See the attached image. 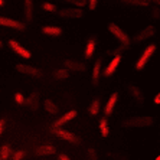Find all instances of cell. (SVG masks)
I'll list each match as a JSON object with an SVG mask.
<instances>
[{"label":"cell","instance_id":"cell-5","mask_svg":"<svg viewBox=\"0 0 160 160\" xmlns=\"http://www.w3.org/2000/svg\"><path fill=\"white\" fill-rule=\"evenodd\" d=\"M126 88H127V91H128V94H130V97L133 98V101L136 102V105L143 107V105H144V100H146L143 89L138 85L133 84V82H128V84L126 85Z\"/></svg>","mask_w":160,"mask_h":160},{"label":"cell","instance_id":"cell-21","mask_svg":"<svg viewBox=\"0 0 160 160\" xmlns=\"http://www.w3.org/2000/svg\"><path fill=\"white\" fill-rule=\"evenodd\" d=\"M42 33L46 36H61L62 29L59 26H43L42 28Z\"/></svg>","mask_w":160,"mask_h":160},{"label":"cell","instance_id":"cell-31","mask_svg":"<svg viewBox=\"0 0 160 160\" xmlns=\"http://www.w3.org/2000/svg\"><path fill=\"white\" fill-rule=\"evenodd\" d=\"M150 18L154 19V20H159V19H160V8H159V6L152 8V10H150Z\"/></svg>","mask_w":160,"mask_h":160},{"label":"cell","instance_id":"cell-35","mask_svg":"<svg viewBox=\"0 0 160 160\" xmlns=\"http://www.w3.org/2000/svg\"><path fill=\"white\" fill-rule=\"evenodd\" d=\"M4 128H6V121L2 118L0 120V137H2V134L4 133Z\"/></svg>","mask_w":160,"mask_h":160},{"label":"cell","instance_id":"cell-32","mask_svg":"<svg viewBox=\"0 0 160 160\" xmlns=\"http://www.w3.org/2000/svg\"><path fill=\"white\" fill-rule=\"evenodd\" d=\"M13 98H15V102H16V104H19V105L25 104V95H23L22 92H16Z\"/></svg>","mask_w":160,"mask_h":160},{"label":"cell","instance_id":"cell-41","mask_svg":"<svg viewBox=\"0 0 160 160\" xmlns=\"http://www.w3.org/2000/svg\"><path fill=\"white\" fill-rule=\"evenodd\" d=\"M156 160H160V156H159V157H157V159H156Z\"/></svg>","mask_w":160,"mask_h":160},{"label":"cell","instance_id":"cell-2","mask_svg":"<svg viewBox=\"0 0 160 160\" xmlns=\"http://www.w3.org/2000/svg\"><path fill=\"white\" fill-rule=\"evenodd\" d=\"M156 51H157V46L154 43L147 45L144 51L140 53V56H138V59L136 61V63H134V69H136V71H143V69L147 67L149 61L153 58V55L156 53Z\"/></svg>","mask_w":160,"mask_h":160},{"label":"cell","instance_id":"cell-18","mask_svg":"<svg viewBox=\"0 0 160 160\" xmlns=\"http://www.w3.org/2000/svg\"><path fill=\"white\" fill-rule=\"evenodd\" d=\"M117 101H118V92H112L111 95H110V98L107 100V102H105V107H104L105 116L104 117H108L112 111H114V107H116Z\"/></svg>","mask_w":160,"mask_h":160},{"label":"cell","instance_id":"cell-23","mask_svg":"<svg viewBox=\"0 0 160 160\" xmlns=\"http://www.w3.org/2000/svg\"><path fill=\"white\" fill-rule=\"evenodd\" d=\"M98 128H100V133L102 137H108V134H110V128H108V120L107 117H102L100 120V123H98Z\"/></svg>","mask_w":160,"mask_h":160},{"label":"cell","instance_id":"cell-4","mask_svg":"<svg viewBox=\"0 0 160 160\" xmlns=\"http://www.w3.org/2000/svg\"><path fill=\"white\" fill-rule=\"evenodd\" d=\"M51 131H52V134L55 137L61 138V140H63V142H67V143H71V144H79L81 143V138L77 134H74L72 131L65 130V128H53L52 127Z\"/></svg>","mask_w":160,"mask_h":160},{"label":"cell","instance_id":"cell-3","mask_svg":"<svg viewBox=\"0 0 160 160\" xmlns=\"http://www.w3.org/2000/svg\"><path fill=\"white\" fill-rule=\"evenodd\" d=\"M107 29H108V32H110L112 36L116 38V41L118 42V45H128V46H130L131 38L128 36V33H127L126 30L121 29V28H120L117 23L110 22L107 25Z\"/></svg>","mask_w":160,"mask_h":160},{"label":"cell","instance_id":"cell-34","mask_svg":"<svg viewBox=\"0 0 160 160\" xmlns=\"http://www.w3.org/2000/svg\"><path fill=\"white\" fill-rule=\"evenodd\" d=\"M88 9L89 10H95L97 9V4H98V0H88Z\"/></svg>","mask_w":160,"mask_h":160},{"label":"cell","instance_id":"cell-26","mask_svg":"<svg viewBox=\"0 0 160 160\" xmlns=\"http://www.w3.org/2000/svg\"><path fill=\"white\" fill-rule=\"evenodd\" d=\"M100 108H101V102H100V100L98 98H95V100L91 102V105H89V108H88V111H89V116H92V117H95L100 112Z\"/></svg>","mask_w":160,"mask_h":160},{"label":"cell","instance_id":"cell-29","mask_svg":"<svg viewBox=\"0 0 160 160\" xmlns=\"http://www.w3.org/2000/svg\"><path fill=\"white\" fill-rule=\"evenodd\" d=\"M26 157V153H25V150H16V152L12 153V160H23Z\"/></svg>","mask_w":160,"mask_h":160},{"label":"cell","instance_id":"cell-40","mask_svg":"<svg viewBox=\"0 0 160 160\" xmlns=\"http://www.w3.org/2000/svg\"><path fill=\"white\" fill-rule=\"evenodd\" d=\"M159 142H160V131H159Z\"/></svg>","mask_w":160,"mask_h":160},{"label":"cell","instance_id":"cell-19","mask_svg":"<svg viewBox=\"0 0 160 160\" xmlns=\"http://www.w3.org/2000/svg\"><path fill=\"white\" fill-rule=\"evenodd\" d=\"M25 105L30 111H38V108H39V94L32 92L28 98H25Z\"/></svg>","mask_w":160,"mask_h":160},{"label":"cell","instance_id":"cell-37","mask_svg":"<svg viewBox=\"0 0 160 160\" xmlns=\"http://www.w3.org/2000/svg\"><path fill=\"white\" fill-rule=\"evenodd\" d=\"M153 101H154V104H156V105H160V92L157 94L156 97H154V100H153Z\"/></svg>","mask_w":160,"mask_h":160},{"label":"cell","instance_id":"cell-1","mask_svg":"<svg viewBox=\"0 0 160 160\" xmlns=\"http://www.w3.org/2000/svg\"><path fill=\"white\" fill-rule=\"evenodd\" d=\"M154 123H156L154 117L136 116V117H128V118L123 120L121 126L127 127V128H147V127L154 126Z\"/></svg>","mask_w":160,"mask_h":160},{"label":"cell","instance_id":"cell-24","mask_svg":"<svg viewBox=\"0 0 160 160\" xmlns=\"http://www.w3.org/2000/svg\"><path fill=\"white\" fill-rule=\"evenodd\" d=\"M12 147L10 144H3V146H0V160H8L12 157Z\"/></svg>","mask_w":160,"mask_h":160},{"label":"cell","instance_id":"cell-28","mask_svg":"<svg viewBox=\"0 0 160 160\" xmlns=\"http://www.w3.org/2000/svg\"><path fill=\"white\" fill-rule=\"evenodd\" d=\"M62 2H65V3L71 4V6L78 8V9L85 8V4H87V0H62Z\"/></svg>","mask_w":160,"mask_h":160},{"label":"cell","instance_id":"cell-13","mask_svg":"<svg viewBox=\"0 0 160 160\" xmlns=\"http://www.w3.org/2000/svg\"><path fill=\"white\" fill-rule=\"evenodd\" d=\"M33 153H35V156H38V157L52 156V154L56 153V147L52 144H42V146H38Z\"/></svg>","mask_w":160,"mask_h":160},{"label":"cell","instance_id":"cell-12","mask_svg":"<svg viewBox=\"0 0 160 160\" xmlns=\"http://www.w3.org/2000/svg\"><path fill=\"white\" fill-rule=\"evenodd\" d=\"M63 65H65V69L68 71H74V72H84L87 71V65L84 62H79V61H75V59H65L63 61Z\"/></svg>","mask_w":160,"mask_h":160},{"label":"cell","instance_id":"cell-39","mask_svg":"<svg viewBox=\"0 0 160 160\" xmlns=\"http://www.w3.org/2000/svg\"><path fill=\"white\" fill-rule=\"evenodd\" d=\"M2 48H3V42L0 41V49H2Z\"/></svg>","mask_w":160,"mask_h":160},{"label":"cell","instance_id":"cell-9","mask_svg":"<svg viewBox=\"0 0 160 160\" xmlns=\"http://www.w3.org/2000/svg\"><path fill=\"white\" fill-rule=\"evenodd\" d=\"M8 45H9V48L13 51V53H16V55L23 58V59H30V58H32V53H30L29 49L22 46L16 39H10V41L8 42Z\"/></svg>","mask_w":160,"mask_h":160},{"label":"cell","instance_id":"cell-11","mask_svg":"<svg viewBox=\"0 0 160 160\" xmlns=\"http://www.w3.org/2000/svg\"><path fill=\"white\" fill-rule=\"evenodd\" d=\"M77 116H78V111H77V110H71V111L65 112L63 116H61L59 118H58L55 123H53V128H62L65 124L71 123V121H72V120H74Z\"/></svg>","mask_w":160,"mask_h":160},{"label":"cell","instance_id":"cell-22","mask_svg":"<svg viewBox=\"0 0 160 160\" xmlns=\"http://www.w3.org/2000/svg\"><path fill=\"white\" fill-rule=\"evenodd\" d=\"M43 108L49 112V114H58V112H59V107H58L51 98L43 100Z\"/></svg>","mask_w":160,"mask_h":160},{"label":"cell","instance_id":"cell-27","mask_svg":"<svg viewBox=\"0 0 160 160\" xmlns=\"http://www.w3.org/2000/svg\"><path fill=\"white\" fill-rule=\"evenodd\" d=\"M130 49V46L128 45H118V46H116L114 49H111L110 51V55H114V56H117V55H121L123 52H126V51H128Z\"/></svg>","mask_w":160,"mask_h":160},{"label":"cell","instance_id":"cell-16","mask_svg":"<svg viewBox=\"0 0 160 160\" xmlns=\"http://www.w3.org/2000/svg\"><path fill=\"white\" fill-rule=\"evenodd\" d=\"M23 13L26 22H32L35 15V3L33 0H23Z\"/></svg>","mask_w":160,"mask_h":160},{"label":"cell","instance_id":"cell-8","mask_svg":"<svg viewBox=\"0 0 160 160\" xmlns=\"http://www.w3.org/2000/svg\"><path fill=\"white\" fill-rule=\"evenodd\" d=\"M58 16L61 19H82L85 16V12L78 8H63L58 10Z\"/></svg>","mask_w":160,"mask_h":160},{"label":"cell","instance_id":"cell-25","mask_svg":"<svg viewBox=\"0 0 160 160\" xmlns=\"http://www.w3.org/2000/svg\"><path fill=\"white\" fill-rule=\"evenodd\" d=\"M126 4H131L136 8H149L150 6V0H121Z\"/></svg>","mask_w":160,"mask_h":160},{"label":"cell","instance_id":"cell-33","mask_svg":"<svg viewBox=\"0 0 160 160\" xmlns=\"http://www.w3.org/2000/svg\"><path fill=\"white\" fill-rule=\"evenodd\" d=\"M87 154H88V160H100L98 159L97 152H95L94 149H88L87 150Z\"/></svg>","mask_w":160,"mask_h":160},{"label":"cell","instance_id":"cell-38","mask_svg":"<svg viewBox=\"0 0 160 160\" xmlns=\"http://www.w3.org/2000/svg\"><path fill=\"white\" fill-rule=\"evenodd\" d=\"M3 4H4V0H0V8H2Z\"/></svg>","mask_w":160,"mask_h":160},{"label":"cell","instance_id":"cell-14","mask_svg":"<svg viewBox=\"0 0 160 160\" xmlns=\"http://www.w3.org/2000/svg\"><path fill=\"white\" fill-rule=\"evenodd\" d=\"M95 48H97V35H91L88 36V41H87L85 45V52H84V56L85 59H91L95 52Z\"/></svg>","mask_w":160,"mask_h":160},{"label":"cell","instance_id":"cell-7","mask_svg":"<svg viewBox=\"0 0 160 160\" xmlns=\"http://www.w3.org/2000/svg\"><path fill=\"white\" fill-rule=\"evenodd\" d=\"M16 71L23 75H28V77H32V78H38V79L43 78V71H41L39 68L32 67V65L18 63V65H16Z\"/></svg>","mask_w":160,"mask_h":160},{"label":"cell","instance_id":"cell-15","mask_svg":"<svg viewBox=\"0 0 160 160\" xmlns=\"http://www.w3.org/2000/svg\"><path fill=\"white\" fill-rule=\"evenodd\" d=\"M120 62H121V55L114 56L111 59V62L108 63L107 67H105V69L102 71V75H104V77H111V75L117 71V68L120 67Z\"/></svg>","mask_w":160,"mask_h":160},{"label":"cell","instance_id":"cell-17","mask_svg":"<svg viewBox=\"0 0 160 160\" xmlns=\"http://www.w3.org/2000/svg\"><path fill=\"white\" fill-rule=\"evenodd\" d=\"M101 68H102V59H101V58H98V59L95 61V63H94L92 71H91V81H92L94 85H97L98 82H100L101 71H102Z\"/></svg>","mask_w":160,"mask_h":160},{"label":"cell","instance_id":"cell-10","mask_svg":"<svg viewBox=\"0 0 160 160\" xmlns=\"http://www.w3.org/2000/svg\"><path fill=\"white\" fill-rule=\"evenodd\" d=\"M0 26L10 28V29H15V30H25V28H26L25 23L15 20L12 18H6V16H0Z\"/></svg>","mask_w":160,"mask_h":160},{"label":"cell","instance_id":"cell-30","mask_svg":"<svg viewBox=\"0 0 160 160\" xmlns=\"http://www.w3.org/2000/svg\"><path fill=\"white\" fill-rule=\"evenodd\" d=\"M42 9H43L45 12H51V13H53V12H58V9H56V6L53 3H49V2H45V3H42Z\"/></svg>","mask_w":160,"mask_h":160},{"label":"cell","instance_id":"cell-20","mask_svg":"<svg viewBox=\"0 0 160 160\" xmlns=\"http://www.w3.org/2000/svg\"><path fill=\"white\" fill-rule=\"evenodd\" d=\"M52 77H53V79H56V81H63V79L69 78L71 74H69V71L65 69V68H58V69H55V71L52 72Z\"/></svg>","mask_w":160,"mask_h":160},{"label":"cell","instance_id":"cell-6","mask_svg":"<svg viewBox=\"0 0 160 160\" xmlns=\"http://www.w3.org/2000/svg\"><path fill=\"white\" fill-rule=\"evenodd\" d=\"M156 33H157L156 26L149 25V26L143 28L142 30H138L137 33L131 38V41H133L134 43H140V42H144V41H147V39H152V38L154 36Z\"/></svg>","mask_w":160,"mask_h":160},{"label":"cell","instance_id":"cell-36","mask_svg":"<svg viewBox=\"0 0 160 160\" xmlns=\"http://www.w3.org/2000/svg\"><path fill=\"white\" fill-rule=\"evenodd\" d=\"M58 160H71V157L67 156V154H63V153H61L59 156H58Z\"/></svg>","mask_w":160,"mask_h":160}]
</instances>
